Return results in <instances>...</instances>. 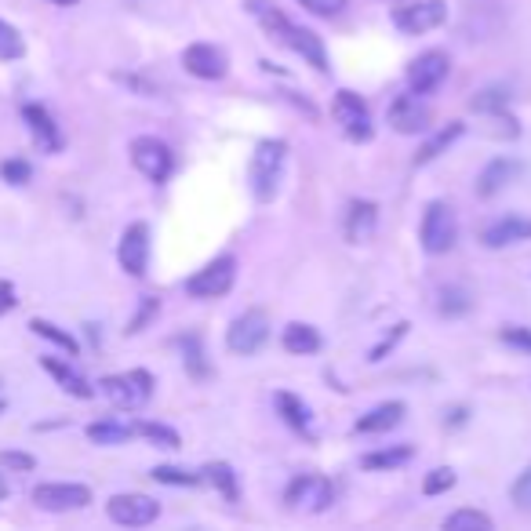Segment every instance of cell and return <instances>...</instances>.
<instances>
[{
    "mask_svg": "<svg viewBox=\"0 0 531 531\" xmlns=\"http://www.w3.org/2000/svg\"><path fill=\"white\" fill-rule=\"evenodd\" d=\"M248 11L259 19V26L270 33L273 41L291 48L295 55H302V62H310L317 73H328V48H324L317 33L306 30V26H295L281 8H273L266 0H248Z\"/></svg>",
    "mask_w": 531,
    "mask_h": 531,
    "instance_id": "cell-1",
    "label": "cell"
},
{
    "mask_svg": "<svg viewBox=\"0 0 531 531\" xmlns=\"http://www.w3.org/2000/svg\"><path fill=\"white\" fill-rule=\"evenodd\" d=\"M284 164H288V142L284 139H262L255 146L248 168V186L259 204H270L277 197L284 179Z\"/></svg>",
    "mask_w": 531,
    "mask_h": 531,
    "instance_id": "cell-2",
    "label": "cell"
},
{
    "mask_svg": "<svg viewBox=\"0 0 531 531\" xmlns=\"http://www.w3.org/2000/svg\"><path fill=\"white\" fill-rule=\"evenodd\" d=\"M99 393L113 408H124V411H139L142 404H150L153 397V375L150 371H121V375H106L99 382Z\"/></svg>",
    "mask_w": 531,
    "mask_h": 531,
    "instance_id": "cell-3",
    "label": "cell"
},
{
    "mask_svg": "<svg viewBox=\"0 0 531 531\" xmlns=\"http://www.w3.org/2000/svg\"><path fill=\"white\" fill-rule=\"evenodd\" d=\"M422 248L430 255H448L459 241V215L448 201H430L426 204V215H422Z\"/></svg>",
    "mask_w": 531,
    "mask_h": 531,
    "instance_id": "cell-4",
    "label": "cell"
},
{
    "mask_svg": "<svg viewBox=\"0 0 531 531\" xmlns=\"http://www.w3.org/2000/svg\"><path fill=\"white\" fill-rule=\"evenodd\" d=\"M331 117L342 128V135L353 142H368L375 135V124H371V110L368 102L350 88H339L335 99H331Z\"/></svg>",
    "mask_w": 531,
    "mask_h": 531,
    "instance_id": "cell-5",
    "label": "cell"
},
{
    "mask_svg": "<svg viewBox=\"0 0 531 531\" xmlns=\"http://www.w3.org/2000/svg\"><path fill=\"white\" fill-rule=\"evenodd\" d=\"M270 342V317L262 310H244L241 317H233V324L226 328V346L237 357H255Z\"/></svg>",
    "mask_w": 531,
    "mask_h": 531,
    "instance_id": "cell-6",
    "label": "cell"
},
{
    "mask_svg": "<svg viewBox=\"0 0 531 531\" xmlns=\"http://www.w3.org/2000/svg\"><path fill=\"white\" fill-rule=\"evenodd\" d=\"M233 281H237V259L233 255H219V259H211L208 266H201L186 281V295L190 299H222L233 288Z\"/></svg>",
    "mask_w": 531,
    "mask_h": 531,
    "instance_id": "cell-7",
    "label": "cell"
},
{
    "mask_svg": "<svg viewBox=\"0 0 531 531\" xmlns=\"http://www.w3.org/2000/svg\"><path fill=\"white\" fill-rule=\"evenodd\" d=\"M284 502L295 513H324L335 502V488L321 473H302L284 488Z\"/></svg>",
    "mask_w": 531,
    "mask_h": 531,
    "instance_id": "cell-8",
    "label": "cell"
},
{
    "mask_svg": "<svg viewBox=\"0 0 531 531\" xmlns=\"http://www.w3.org/2000/svg\"><path fill=\"white\" fill-rule=\"evenodd\" d=\"M131 164L146 175L150 182H168L171 171H175V153H171L168 142H161L157 135H139L131 142Z\"/></svg>",
    "mask_w": 531,
    "mask_h": 531,
    "instance_id": "cell-9",
    "label": "cell"
},
{
    "mask_svg": "<svg viewBox=\"0 0 531 531\" xmlns=\"http://www.w3.org/2000/svg\"><path fill=\"white\" fill-rule=\"evenodd\" d=\"M106 513L121 528H146V524H153L161 517V502L150 499V495H139V491H124V495H113L106 502Z\"/></svg>",
    "mask_w": 531,
    "mask_h": 531,
    "instance_id": "cell-10",
    "label": "cell"
},
{
    "mask_svg": "<svg viewBox=\"0 0 531 531\" xmlns=\"http://www.w3.org/2000/svg\"><path fill=\"white\" fill-rule=\"evenodd\" d=\"M448 22V4L444 0H415V4H404V8H393V26L408 37H419V33H430L437 26Z\"/></svg>",
    "mask_w": 531,
    "mask_h": 531,
    "instance_id": "cell-11",
    "label": "cell"
},
{
    "mask_svg": "<svg viewBox=\"0 0 531 531\" xmlns=\"http://www.w3.org/2000/svg\"><path fill=\"white\" fill-rule=\"evenodd\" d=\"M33 502L48 513H70V510H84L91 502V488L88 484H73V481H51V484H37L33 488Z\"/></svg>",
    "mask_w": 531,
    "mask_h": 531,
    "instance_id": "cell-12",
    "label": "cell"
},
{
    "mask_svg": "<svg viewBox=\"0 0 531 531\" xmlns=\"http://www.w3.org/2000/svg\"><path fill=\"white\" fill-rule=\"evenodd\" d=\"M117 262L128 277H146V270H150V226L146 222H131L121 233Z\"/></svg>",
    "mask_w": 531,
    "mask_h": 531,
    "instance_id": "cell-13",
    "label": "cell"
},
{
    "mask_svg": "<svg viewBox=\"0 0 531 531\" xmlns=\"http://www.w3.org/2000/svg\"><path fill=\"white\" fill-rule=\"evenodd\" d=\"M448 73H451V59L444 51H422L419 59L408 66V91L430 95V91H437L448 81Z\"/></svg>",
    "mask_w": 531,
    "mask_h": 531,
    "instance_id": "cell-14",
    "label": "cell"
},
{
    "mask_svg": "<svg viewBox=\"0 0 531 531\" xmlns=\"http://www.w3.org/2000/svg\"><path fill=\"white\" fill-rule=\"evenodd\" d=\"M430 117H433L430 106L415 91L397 95L390 102V128L401 131V135H422V131H430Z\"/></svg>",
    "mask_w": 531,
    "mask_h": 531,
    "instance_id": "cell-15",
    "label": "cell"
},
{
    "mask_svg": "<svg viewBox=\"0 0 531 531\" xmlns=\"http://www.w3.org/2000/svg\"><path fill=\"white\" fill-rule=\"evenodd\" d=\"M182 66L186 73H193L197 81H222L230 73V59L226 51L215 48V44H190L182 51Z\"/></svg>",
    "mask_w": 531,
    "mask_h": 531,
    "instance_id": "cell-16",
    "label": "cell"
},
{
    "mask_svg": "<svg viewBox=\"0 0 531 531\" xmlns=\"http://www.w3.org/2000/svg\"><path fill=\"white\" fill-rule=\"evenodd\" d=\"M481 241H484V248H491V251L531 241V219H524V215H502V219L484 226Z\"/></svg>",
    "mask_w": 531,
    "mask_h": 531,
    "instance_id": "cell-17",
    "label": "cell"
},
{
    "mask_svg": "<svg viewBox=\"0 0 531 531\" xmlns=\"http://www.w3.org/2000/svg\"><path fill=\"white\" fill-rule=\"evenodd\" d=\"M22 121H26V128H30L33 142L41 146L44 153H59L62 146H66V139H62L59 124H55V117H51L44 106H22Z\"/></svg>",
    "mask_w": 531,
    "mask_h": 531,
    "instance_id": "cell-18",
    "label": "cell"
},
{
    "mask_svg": "<svg viewBox=\"0 0 531 531\" xmlns=\"http://www.w3.org/2000/svg\"><path fill=\"white\" fill-rule=\"evenodd\" d=\"M375 226H379V204L350 201V208H346V222H342L346 241H350V244L371 241V237H375Z\"/></svg>",
    "mask_w": 531,
    "mask_h": 531,
    "instance_id": "cell-19",
    "label": "cell"
},
{
    "mask_svg": "<svg viewBox=\"0 0 531 531\" xmlns=\"http://www.w3.org/2000/svg\"><path fill=\"white\" fill-rule=\"evenodd\" d=\"M521 171H524V164L517 161V157H495V161L481 171V179H477V197H495V193L506 190Z\"/></svg>",
    "mask_w": 531,
    "mask_h": 531,
    "instance_id": "cell-20",
    "label": "cell"
},
{
    "mask_svg": "<svg viewBox=\"0 0 531 531\" xmlns=\"http://www.w3.org/2000/svg\"><path fill=\"white\" fill-rule=\"evenodd\" d=\"M404 415H408V408H404L401 401L375 404L368 415H361V419L353 422V430H357V433H390V430H397V426H401Z\"/></svg>",
    "mask_w": 531,
    "mask_h": 531,
    "instance_id": "cell-21",
    "label": "cell"
},
{
    "mask_svg": "<svg viewBox=\"0 0 531 531\" xmlns=\"http://www.w3.org/2000/svg\"><path fill=\"white\" fill-rule=\"evenodd\" d=\"M41 368L48 371L51 379L59 382V386L70 393V397H77V401H88V397H95V386H91V382L84 379L77 368H70L66 361H55V357H41Z\"/></svg>",
    "mask_w": 531,
    "mask_h": 531,
    "instance_id": "cell-22",
    "label": "cell"
},
{
    "mask_svg": "<svg viewBox=\"0 0 531 531\" xmlns=\"http://www.w3.org/2000/svg\"><path fill=\"white\" fill-rule=\"evenodd\" d=\"M281 346L291 353V357H313V353L321 350L324 339L321 331L313 328V324H302V321H291L281 335Z\"/></svg>",
    "mask_w": 531,
    "mask_h": 531,
    "instance_id": "cell-23",
    "label": "cell"
},
{
    "mask_svg": "<svg viewBox=\"0 0 531 531\" xmlns=\"http://www.w3.org/2000/svg\"><path fill=\"white\" fill-rule=\"evenodd\" d=\"M462 135H466V124H462V121H451L448 128H441L437 135H433V139H426V142L419 146V153H415V168H422V164L437 161V157H441V153H448L451 146H455V142L462 139Z\"/></svg>",
    "mask_w": 531,
    "mask_h": 531,
    "instance_id": "cell-24",
    "label": "cell"
},
{
    "mask_svg": "<svg viewBox=\"0 0 531 531\" xmlns=\"http://www.w3.org/2000/svg\"><path fill=\"white\" fill-rule=\"evenodd\" d=\"M135 437V422L124 419H99L88 426V441L102 444V448H117V444H128Z\"/></svg>",
    "mask_w": 531,
    "mask_h": 531,
    "instance_id": "cell-25",
    "label": "cell"
},
{
    "mask_svg": "<svg viewBox=\"0 0 531 531\" xmlns=\"http://www.w3.org/2000/svg\"><path fill=\"white\" fill-rule=\"evenodd\" d=\"M277 411H281V419L288 422L295 433H302V437H313L310 404L302 401V397H295V393H277Z\"/></svg>",
    "mask_w": 531,
    "mask_h": 531,
    "instance_id": "cell-26",
    "label": "cell"
},
{
    "mask_svg": "<svg viewBox=\"0 0 531 531\" xmlns=\"http://www.w3.org/2000/svg\"><path fill=\"white\" fill-rule=\"evenodd\" d=\"M201 481H208L211 488H219L226 502H237V495H241V488H237V473H233L230 462H208V466L201 470Z\"/></svg>",
    "mask_w": 531,
    "mask_h": 531,
    "instance_id": "cell-27",
    "label": "cell"
},
{
    "mask_svg": "<svg viewBox=\"0 0 531 531\" xmlns=\"http://www.w3.org/2000/svg\"><path fill=\"white\" fill-rule=\"evenodd\" d=\"M411 455H415V448H411V444H397V448L368 451V455L361 459V466H364V470H397V466L411 462Z\"/></svg>",
    "mask_w": 531,
    "mask_h": 531,
    "instance_id": "cell-28",
    "label": "cell"
},
{
    "mask_svg": "<svg viewBox=\"0 0 531 531\" xmlns=\"http://www.w3.org/2000/svg\"><path fill=\"white\" fill-rule=\"evenodd\" d=\"M470 110L473 113H484V117H502V113L510 110V91L506 88H484L477 91L470 99Z\"/></svg>",
    "mask_w": 531,
    "mask_h": 531,
    "instance_id": "cell-29",
    "label": "cell"
},
{
    "mask_svg": "<svg viewBox=\"0 0 531 531\" xmlns=\"http://www.w3.org/2000/svg\"><path fill=\"white\" fill-rule=\"evenodd\" d=\"M179 350H182V364L190 375L197 379H208V361H204V346H201V335H182L179 339Z\"/></svg>",
    "mask_w": 531,
    "mask_h": 531,
    "instance_id": "cell-30",
    "label": "cell"
},
{
    "mask_svg": "<svg viewBox=\"0 0 531 531\" xmlns=\"http://www.w3.org/2000/svg\"><path fill=\"white\" fill-rule=\"evenodd\" d=\"M135 437H146L150 444H157V448H182V437L179 430H171V426H164V422H135Z\"/></svg>",
    "mask_w": 531,
    "mask_h": 531,
    "instance_id": "cell-31",
    "label": "cell"
},
{
    "mask_svg": "<svg viewBox=\"0 0 531 531\" xmlns=\"http://www.w3.org/2000/svg\"><path fill=\"white\" fill-rule=\"evenodd\" d=\"M444 528L448 531H491L495 528V521L481 510H455L444 517Z\"/></svg>",
    "mask_w": 531,
    "mask_h": 531,
    "instance_id": "cell-32",
    "label": "cell"
},
{
    "mask_svg": "<svg viewBox=\"0 0 531 531\" xmlns=\"http://www.w3.org/2000/svg\"><path fill=\"white\" fill-rule=\"evenodd\" d=\"M150 477L157 484H168V488H197V484H204L201 473L182 470V466H153Z\"/></svg>",
    "mask_w": 531,
    "mask_h": 531,
    "instance_id": "cell-33",
    "label": "cell"
},
{
    "mask_svg": "<svg viewBox=\"0 0 531 531\" xmlns=\"http://www.w3.org/2000/svg\"><path fill=\"white\" fill-rule=\"evenodd\" d=\"M30 328H33V335H41V339H48V342H55L59 350H66V353H81V342L73 339L70 331H62L59 324H51V321H30Z\"/></svg>",
    "mask_w": 531,
    "mask_h": 531,
    "instance_id": "cell-34",
    "label": "cell"
},
{
    "mask_svg": "<svg viewBox=\"0 0 531 531\" xmlns=\"http://www.w3.org/2000/svg\"><path fill=\"white\" fill-rule=\"evenodd\" d=\"M441 313L444 317H462V313H470L473 299H470V291L459 288V284H451V288H441Z\"/></svg>",
    "mask_w": 531,
    "mask_h": 531,
    "instance_id": "cell-35",
    "label": "cell"
},
{
    "mask_svg": "<svg viewBox=\"0 0 531 531\" xmlns=\"http://www.w3.org/2000/svg\"><path fill=\"white\" fill-rule=\"evenodd\" d=\"M26 55V41H22V33L11 26V22L0 19V59L4 62H15Z\"/></svg>",
    "mask_w": 531,
    "mask_h": 531,
    "instance_id": "cell-36",
    "label": "cell"
},
{
    "mask_svg": "<svg viewBox=\"0 0 531 531\" xmlns=\"http://www.w3.org/2000/svg\"><path fill=\"white\" fill-rule=\"evenodd\" d=\"M455 488V470H448V466H437V470L426 473V481H422V491L426 495H444V491Z\"/></svg>",
    "mask_w": 531,
    "mask_h": 531,
    "instance_id": "cell-37",
    "label": "cell"
},
{
    "mask_svg": "<svg viewBox=\"0 0 531 531\" xmlns=\"http://www.w3.org/2000/svg\"><path fill=\"white\" fill-rule=\"evenodd\" d=\"M295 4H302L317 19H335V15H342V11L350 8V0H295Z\"/></svg>",
    "mask_w": 531,
    "mask_h": 531,
    "instance_id": "cell-38",
    "label": "cell"
},
{
    "mask_svg": "<svg viewBox=\"0 0 531 531\" xmlns=\"http://www.w3.org/2000/svg\"><path fill=\"white\" fill-rule=\"evenodd\" d=\"M0 175H4V182H11V186H26V182L33 179V168L26 161H19V157H11V161L0 164Z\"/></svg>",
    "mask_w": 531,
    "mask_h": 531,
    "instance_id": "cell-39",
    "label": "cell"
},
{
    "mask_svg": "<svg viewBox=\"0 0 531 531\" xmlns=\"http://www.w3.org/2000/svg\"><path fill=\"white\" fill-rule=\"evenodd\" d=\"M499 342H506V346H513V350H521L531 357V328H521V324H510V328L499 331Z\"/></svg>",
    "mask_w": 531,
    "mask_h": 531,
    "instance_id": "cell-40",
    "label": "cell"
},
{
    "mask_svg": "<svg viewBox=\"0 0 531 531\" xmlns=\"http://www.w3.org/2000/svg\"><path fill=\"white\" fill-rule=\"evenodd\" d=\"M37 466L30 451H0V470H19V473H30Z\"/></svg>",
    "mask_w": 531,
    "mask_h": 531,
    "instance_id": "cell-41",
    "label": "cell"
},
{
    "mask_svg": "<svg viewBox=\"0 0 531 531\" xmlns=\"http://www.w3.org/2000/svg\"><path fill=\"white\" fill-rule=\"evenodd\" d=\"M510 495H513V506H517V510H531V466L513 481Z\"/></svg>",
    "mask_w": 531,
    "mask_h": 531,
    "instance_id": "cell-42",
    "label": "cell"
},
{
    "mask_svg": "<svg viewBox=\"0 0 531 531\" xmlns=\"http://www.w3.org/2000/svg\"><path fill=\"white\" fill-rule=\"evenodd\" d=\"M404 335H408V324H404V321H401V324H397V328H393V335H386V339H382V342H379V346H375V350H371V353H368V361H371V364H379V361H382V357H386V353H390V350H393V346H397V342H401V339H404Z\"/></svg>",
    "mask_w": 531,
    "mask_h": 531,
    "instance_id": "cell-43",
    "label": "cell"
},
{
    "mask_svg": "<svg viewBox=\"0 0 531 531\" xmlns=\"http://www.w3.org/2000/svg\"><path fill=\"white\" fill-rule=\"evenodd\" d=\"M157 310H161V302L153 299V295H146V302H142V310L135 313V321L128 324V335H135V331L146 328V324H150V317H157Z\"/></svg>",
    "mask_w": 531,
    "mask_h": 531,
    "instance_id": "cell-44",
    "label": "cell"
},
{
    "mask_svg": "<svg viewBox=\"0 0 531 531\" xmlns=\"http://www.w3.org/2000/svg\"><path fill=\"white\" fill-rule=\"evenodd\" d=\"M15 306H19V295H15L11 281H0V317H4V313H11Z\"/></svg>",
    "mask_w": 531,
    "mask_h": 531,
    "instance_id": "cell-45",
    "label": "cell"
},
{
    "mask_svg": "<svg viewBox=\"0 0 531 531\" xmlns=\"http://www.w3.org/2000/svg\"><path fill=\"white\" fill-rule=\"evenodd\" d=\"M48 4H59V8H73V4H81V0H48Z\"/></svg>",
    "mask_w": 531,
    "mask_h": 531,
    "instance_id": "cell-46",
    "label": "cell"
},
{
    "mask_svg": "<svg viewBox=\"0 0 531 531\" xmlns=\"http://www.w3.org/2000/svg\"><path fill=\"white\" fill-rule=\"evenodd\" d=\"M8 499V484H4V477H0V502Z\"/></svg>",
    "mask_w": 531,
    "mask_h": 531,
    "instance_id": "cell-47",
    "label": "cell"
},
{
    "mask_svg": "<svg viewBox=\"0 0 531 531\" xmlns=\"http://www.w3.org/2000/svg\"><path fill=\"white\" fill-rule=\"evenodd\" d=\"M0 411H4V401H0Z\"/></svg>",
    "mask_w": 531,
    "mask_h": 531,
    "instance_id": "cell-48",
    "label": "cell"
}]
</instances>
